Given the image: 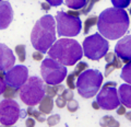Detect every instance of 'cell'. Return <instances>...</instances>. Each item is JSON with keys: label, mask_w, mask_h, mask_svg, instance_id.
<instances>
[{"label": "cell", "mask_w": 131, "mask_h": 127, "mask_svg": "<svg viewBox=\"0 0 131 127\" xmlns=\"http://www.w3.org/2000/svg\"><path fill=\"white\" fill-rule=\"evenodd\" d=\"M115 53L118 58L122 59L125 64H130L131 59V36L127 35L120 38L115 46Z\"/></svg>", "instance_id": "cell-12"}, {"label": "cell", "mask_w": 131, "mask_h": 127, "mask_svg": "<svg viewBox=\"0 0 131 127\" xmlns=\"http://www.w3.org/2000/svg\"><path fill=\"white\" fill-rule=\"evenodd\" d=\"M0 127H14V126H5V125H1Z\"/></svg>", "instance_id": "cell-44"}, {"label": "cell", "mask_w": 131, "mask_h": 127, "mask_svg": "<svg viewBox=\"0 0 131 127\" xmlns=\"http://www.w3.org/2000/svg\"><path fill=\"white\" fill-rule=\"evenodd\" d=\"M49 58L58 61L63 66H74L83 56L81 45L72 38H60L50 46Z\"/></svg>", "instance_id": "cell-3"}, {"label": "cell", "mask_w": 131, "mask_h": 127, "mask_svg": "<svg viewBox=\"0 0 131 127\" xmlns=\"http://www.w3.org/2000/svg\"><path fill=\"white\" fill-rule=\"evenodd\" d=\"M119 102L124 104V106L131 108V87L128 83H124L119 87V90L117 91Z\"/></svg>", "instance_id": "cell-15"}, {"label": "cell", "mask_w": 131, "mask_h": 127, "mask_svg": "<svg viewBox=\"0 0 131 127\" xmlns=\"http://www.w3.org/2000/svg\"><path fill=\"white\" fill-rule=\"evenodd\" d=\"M40 8H42L44 11H49V9H50V6H49L47 2H42V3H40Z\"/></svg>", "instance_id": "cell-39"}, {"label": "cell", "mask_w": 131, "mask_h": 127, "mask_svg": "<svg viewBox=\"0 0 131 127\" xmlns=\"http://www.w3.org/2000/svg\"><path fill=\"white\" fill-rule=\"evenodd\" d=\"M60 96L63 97L66 101H69V100L73 99V92H72V90H66L64 89L62 91V93L60 94Z\"/></svg>", "instance_id": "cell-32"}, {"label": "cell", "mask_w": 131, "mask_h": 127, "mask_svg": "<svg viewBox=\"0 0 131 127\" xmlns=\"http://www.w3.org/2000/svg\"><path fill=\"white\" fill-rule=\"evenodd\" d=\"M1 1H3V0H0V2H1Z\"/></svg>", "instance_id": "cell-45"}, {"label": "cell", "mask_w": 131, "mask_h": 127, "mask_svg": "<svg viewBox=\"0 0 131 127\" xmlns=\"http://www.w3.org/2000/svg\"><path fill=\"white\" fill-rule=\"evenodd\" d=\"M109 44L100 33H94L83 41V54L91 60H100L108 53Z\"/></svg>", "instance_id": "cell-6"}, {"label": "cell", "mask_w": 131, "mask_h": 127, "mask_svg": "<svg viewBox=\"0 0 131 127\" xmlns=\"http://www.w3.org/2000/svg\"><path fill=\"white\" fill-rule=\"evenodd\" d=\"M39 109L38 111L42 112L43 114H49L51 113L52 111V106H54V101H52V97L50 96H44L42 101L39 102Z\"/></svg>", "instance_id": "cell-16"}, {"label": "cell", "mask_w": 131, "mask_h": 127, "mask_svg": "<svg viewBox=\"0 0 131 127\" xmlns=\"http://www.w3.org/2000/svg\"><path fill=\"white\" fill-rule=\"evenodd\" d=\"M75 77H74V75L73 73H70L68 77H67V85L69 87V89L70 90H73L75 88Z\"/></svg>", "instance_id": "cell-31"}, {"label": "cell", "mask_w": 131, "mask_h": 127, "mask_svg": "<svg viewBox=\"0 0 131 127\" xmlns=\"http://www.w3.org/2000/svg\"><path fill=\"white\" fill-rule=\"evenodd\" d=\"M16 93H18V89H14L10 87V85H7L6 84V88H5V91H3V96H5V99H13V97L16 95Z\"/></svg>", "instance_id": "cell-26"}, {"label": "cell", "mask_w": 131, "mask_h": 127, "mask_svg": "<svg viewBox=\"0 0 131 127\" xmlns=\"http://www.w3.org/2000/svg\"><path fill=\"white\" fill-rule=\"evenodd\" d=\"M26 113L28 114V116H33L36 121H38V122H40V123H43V122L46 121L45 114H43L42 112H39L38 110H35L34 108H33V106H30V108H27Z\"/></svg>", "instance_id": "cell-20"}, {"label": "cell", "mask_w": 131, "mask_h": 127, "mask_svg": "<svg viewBox=\"0 0 131 127\" xmlns=\"http://www.w3.org/2000/svg\"><path fill=\"white\" fill-rule=\"evenodd\" d=\"M15 54L18 55L20 63H24V61H25V58H26L25 45H18V46H15Z\"/></svg>", "instance_id": "cell-23"}, {"label": "cell", "mask_w": 131, "mask_h": 127, "mask_svg": "<svg viewBox=\"0 0 131 127\" xmlns=\"http://www.w3.org/2000/svg\"><path fill=\"white\" fill-rule=\"evenodd\" d=\"M126 117H127V118H128V120L130 121V113H128V114H127V115H126Z\"/></svg>", "instance_id": "cell-43"}, {"label": "cell", "mask_w": 131, "mask_h": 127, "mask_svg": "<svg viewBox=\"0 0 131 127\" xmlns=\"http://www.w3.org/2000/svg\"><path fill=\"white\" fill-rule=\"evenodd\" d=\"M66 103H67V101H66L63 97H61L60 95L57 96V99H56V105H57V108L63 109L64 106H66Z\"/></svg>", "instance_id": "cell-33"}, {"label": "cell", "mask_w": 131, "mask_h": 127, "mask_svg": "<svg viewBox=\"0 0 131 127\" xmlns=\"http://www.w3.org/2000/svg\"><path fill=\"white\" fill-rule=\"evenodd\" d=\"M100 124L102 127H120L119 122L116 121L113 116L110 115H106L101 120Z\"/></svg>", "instance_id": "cell-19"}, {"label": "cell", "mask_w": 131, "mask_h": 127, "mask_svg": "<svg viewBox=\"0 0 131 127\" xmlns=\"http://www.w3.org/2000/svg\"><path fill=\"white\" fill-rule=\"evenodd\" d=\"M46 121H47L48 126L52 127V126L57 125V124H58V123L60 122V115H59V114H54V115L49 116L48 120H46Z\"/></svg>", "instance_id": "cell-30"}, {"label": "cell", "mask_w": 131, "mask_h": 127, "mask_svg": "<svg viewBox=\"0 0 131 127\" xmlns=\"http://www.w3.org/2000/svg\"><path fill=\"white\" fill-rule=\"evenodd\" d=\"M92 106H93V109H95V110H98L100 109V106H98V104H97V102L95 101V102H93L92 103Z\"/></svg>", "instance_id": "cell-42"}, {"label": "cell", "mask_w": 131, "mask_h": 127, "mask_svg": "<svg viewBox=\"0 0 131 127\" xmlns=\"http://www.w3.org/2000/svg\"><path fill=\"white\" fill-rule=\"evenodd\" d=\"M67 14L71 15V17H80V14H79V12H78V10H75V11H67Z\"/></svg>", "instance_id": "cell-40"}, {"label": "cell", "mask_w": 131, "mask_h": 127, "mask_svg": "<svg viewBox=\"0 0 131 127\" xmlns=\"http://www.w3.org/2000/svg\"><path fill=\"white\" fill-rule=\"evenodd\" d=\"M44 96V81L38 77L27 78L26 82L20 88V99L28 106L37 105Z\"/></svg>", "instance_id": "cell-5"}, {"label": "cell", "mask_w": 131, "mask_h": 127, "mask_svg": "<svg viewBox=\"0 0 131 127\" xmlns=\"http://www.w3.org/2000/svg\"><path fill=\"white\" fill-rule=\"evenodd\" d=\"M131 0H112V3L114 5V8L117 9H125L129 7Z\"/></svg>", "instance_id": "cell-28"}, {"label": "cell", "mask_w": 131, "mask_h": 127, "mask_svg": "<svg viewBox=\"0 0 131 127\" xmlns=\"http://www.w3.org/2000/svg\"><path fill=\"white\" fill-rule=\"evenodd\" d=\"M31 42L33 47L42 54L56 42V21L52 15L46 14L35 23L31 32Z\"/></svg>", "instance_id": "cell-2"}, {"label": "cell", "mask_w": 131, "mask_h": 127, "mask_svg": "<svg viewBox=\"0 0 131 127\" xmlns=\"http://www.w3.org/2000/svg\"><path fill=\"white\" fill-rule=\"evenodd\" d=\"M25 126L26 127H34L35 126V121H34V118H27L26 122H25Z\"/></svg>", "instance_id": "cell-36"}, {"label": "cell", "mask_w": 131, "mask_h": 127, "mask_svg": "<svg viewBox=\"0 0 131 127\" xmlns=\"http://www.w3.org/2000/svg\"><path fill=\"white\" fill-rule=\"evenodd\" d=\"M55 21H57V33L59 36L73 37L81 32L82 22L79 17H71L64 11H58Z\"/></svg>", "instance_id": "cell-8"}, {"label": "cell", "mask_w": 131, "mask_h": 127, "mask_svg": "<svg viewBox=\"0 0 131 127\" xmlns=\"http://www.w3.org/2000/svg\"><path fill=\"white\" fill-rule=\"evenodd\" d=\"M28 78V69L23 66V65H18V66H13L10 70H8L5 73V82L7 85L20 89L22 85L26 82Z\"/></svg>", "instance_id": "cell-11"}, {"label": "cell", "mask_w": 131, "mask_h": 127, "mask_svg": "<svg viewBox=\"0 0 131 127\" xmlns=\"http://www.w3.org/2000/svg\"><path fill=\"white\" fill-rule=\"evenodd\" d=\"M67 109H68V111L70 113L77 112L78 109H79V103H78V101L73 100V99L67 101Z\"/></svg>", "instance_id": "cell-29"}, {"label": "cell", "mask_w": 131, "mask_h": 127, "mask_svg": "<svg viewBox=\"0 0 131 127\" xmlns=\"http://www.w3.org/2000/svg\"><path fill=\"white\" fill-rule=\"evenodd\" d=\"M100 1V0H86V2H85V6L82 8V9L78 10V12H79V14H88L90 11H92V8L94 7V5Z\"/></svg>", "instance_id": "cell-24"}, {"label": "cell", "mask_w": 131, "mask_h": 127, "mask_svg": "<svg viewBox=\"0 0 131 127\" xmlns=\"http://www.w3.org/2000/svg\"><path fill=\"white\" fill-rule=\"evenodd\" d=\"M88 68H89L88 63H85V61H80V63L77 65V67H75V69H74V71H73L72 73L74 75V77H78L81 72H83L84 70H86Z\"/></svg>", "instance_id": "cell-27"}, {"label": "cell", "mask_w": 131, "mask_h": 127, "mask_svg": "<svg viewBox=\"0 0 131 127\" xmlns=\"http://www.w3.org/2000/svg\"><path fill=\"white\" fill-rule=\"evenodd\" d=\"M13 20V10L9 1L0 2V30H5Z\"/></svg>", "instance_id": "cell-14"}, {"label": "cell", "mask_w": 131, "mask_h": 127, "mask_svg": "<svg viewBox=\"0 0 131 127\" xmlns=\"http://www.w3.org/2000/svg\"><path fill=\"white\" fill-rule=\"evenodd\" d=\"M46 1L50 7H59L63 2V0H46Z\"/></svg>", "instance_id": "cell-34"}, {"label": "cell", "mask_w": 131, "mask_h": 127, "mask_svg": "<svg viewBox=\"0 0 131 127\" xmlns=\"http://www.w3.org/2000/svg\"><path fill=\"white\" fill-rule=\"evenodd\" d=\"M116 85V82H107L103 85L101 92L97 94L96 97V102L100 109H103L105 111H113L120 105Z\"/></svg>", "instance_id": "cell-9"}, {"label": "cell", "mask_w": 131, "mask_h": 127, "mask_svg": "<svg viewBox=\"0 0 131 127\" xmlns=\"http://www.w3.org/2000/svg\"><path fill=\"white\" fill-rule=\"evenodd\" d=\"M44 90H45V94H46L47 96L54 97L56 95H60L64 90V87L61 84H56V85L46 84V85H44Z\"/></svg>", "instance_id": "cell-17"}, {"label": "cell", "mask_w": 131, "mask_h": 127, "mask_svg": "<svg viewBox=\"0 0 131 127\" xmlns=\"http://www.w3.org/2000/svg\"><path fill=\"white\" fill-rule=\"evenodd\" d=\"M97 23V15H91V17H89L86 20L84 21V30H83V33L84 34H88L90 30H91V27L94 26L95 24Z\"/></svg>", "instance_id": "cell-22"}, {"label": "cell", "mask_w": 131, "mask_h": 127, "mask_svg": "<svg viewBox=\"0 0 131 127\" xmlns=\"http://www.w3.org/2000/svg\"><path fill=\"white\" fill-rule=\"evenodd\" d=\"M67 68L63 65L59 64L51 58H46L43 60L40 66V73H42L43 81L49 85L60 84L66 79L67 76Z\"/></svg>", "instance_id": "cell-7"}, {"label": "cell", "mask_w": 131, "mask_h": 127, "mask_svg": "<svg viewBox=\"0 0 131 127\" xmlns=\"http://www.w3.org/2000/svg\"><path fill=\"white\" fill-rule=\"evenodd\" d=\"M130 71H131V65L130 64H126V66L122 68V72H121V78L128 84L131 82V77H130Z\"/></svg>", "instance_id": "cell-25"}, {"label": "cell", "mask_w": 131, "mask_h": 127, "mask_svg": "<svg viewBox=\"0 0 131 127\" xmlns=\"http://www.w3.org/2000/svg\"><path fill=\"white\" fill-rule=\"evenodd\" d=\"M103 82V75L97 69H86L78 76L75 88L84 99H91L98 92Z\"/></svg>", "instance_id": "cell-4"}, {"label": "cell", "mask_w": 131, "mask_h": 127, "mask_svg": "<svg viewBox=\"0 0 131 127\" xmlns=\"http://www.w3.org/2000/svg\"><path fill=\"white\" fill-rule=\"evenodd\" d=\"M126 113V108L124 105H119L117 109V114L118 115H124V114Z\"/></svg>", "instance_id": "cell-38"}, {"label": "cell", "mask_w": 131, "mask_h": 127, "mask_svg": "<svg viewBox=\"0 0 131 127\" xmlns=\"http://www.w3.org/2000/svg\"><path fill=\"white\" fill-rule=\"evenodd\" d=\"M97 27L101 35L107 40H119L129 28L130 20L127 11L108 8L97 17Z\"/></svg>", "instance_id": "cell-1"}, {"label": "cell", "mask_w": 131, "mask_h": 127, "mask_svg": "<svg viewBox=\"0 0 131 127\" xmlns=\"http://www.w3.org/2000/svg\"><path fill=\"white\" fill-rule=\"evenodd\" d=\"M86 0H66L64 3L68 8L72 10H80L85 6Z\"/></svg>", "instance_id": "cell-21"}, {"label": "cell", "mask_w": 131, "mask_h": 127, "mask_svg": "<svg viewBox=\"0 0 131 127\" xmlns=\"http://www.w3.org/2000/svg\"><path fill=\"white\" fill-rule=\"evenodd\" d=\"M20 106L14 100L6 99L0 102V123L5 126H12L18 122Z\"/></svg>", "instance_id": "cell-10"}, {"label": "cell", "mask_w": 131, "mask_h": 127, "mask_svg": "<svg viewBox=\"0 0 131 127\" xmlns=\"http://www.w3.org/2000/svg\"><path fill=\"white\" fill-rule=\"evenodd\" d=\"M121 67H122V61H121L120 58H118V57L116 56L113 61L107 63V65H106V67H105V77H108L110 73L113 72L114 69H119Z\"/></svg>", "instance_id": "cell-18"}, {"label": "cell", "mask_w": 131, "mask_h": 127, "mask_svg": "<svg viewBox=\"0 0 131 127\" xmlns=\"http://www.w3.org/2000/svg\"><path fill=\"white\" fill-rule=\"evenodd\" d=\"M26 114H27L26 111H23V110L21 111V110H20V116H19V117H20V118H24V117L26 116Z\"/></svg>", "instance_id": "cell-41"}, {"label": "cell", "mask_w": 131, "mask_h": 127, "mask_svg": "<svg viewBox=\"0 0 131 127\" xmlns=\"http://www.w3.org/2000/svg\"><path fill=\"white\" fill-rule=\"evenodd\" d=\"M5 88H6V82H5V80H3V78L0 77V95L5 91Z\"/></svg>", "instance_id": "cell-37"}, {"label": "cell", "mask_w": 131, "mask_h": 127, "mask_svg": "<svg viewBox=\"0 0 131 127\" xmlns=\"http://www.w3.org/2000/svg\"><path fill=\"white\" fill-rule=\"evenodd\" d=\"M32 57H33V59H34V60H36V61H39V60H42V59H43L44 55H43L40 52H35V53H33Z\"/></svg>", "instance_id": "cell-35"}, {"label": "cell", "mask_w": 131, "mask_h": 127, "mask_svg": "<svg viewBox=\"0 0 131 127\" xmlns=\"http://www.w3.org/2000/svg\"><path fill=\"white\" fill-rule=\"evenodd\" d=\"M15 56L5 44H0V72H7L14 66Z\"/></svg>", "instance_id": "cell-13"}]
</instances>
